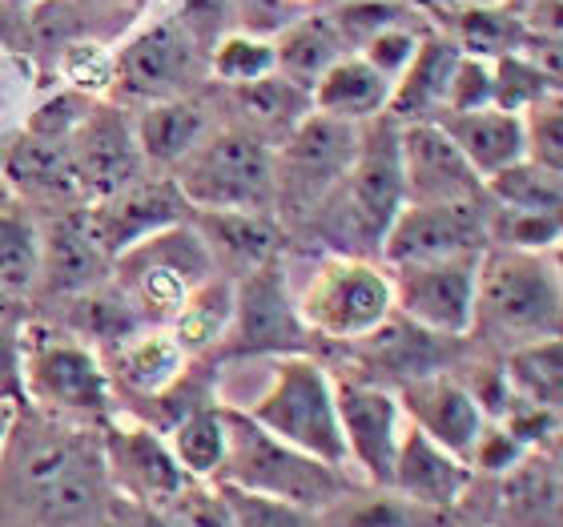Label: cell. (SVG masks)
<instances>
[{
  "mask_svg": "<svg viewBox=\"0 0 563 527\" xmlns=\"http://www.w3.org/2000/svg\"><path fill=\"white\" fill-rule=\"evenodd\" d=\"M402 165H399V125L383 118L366 121L358 153L339 186L318 201L310 226L334 254L346 259H378L390 222L402 210Z\"/></svg>",
  "mask_w": 563,
  "mask_h": 527,
  "instance_id": "6da1fadb",
  "label": "cell"
},
{
  "mask_svg": "<svg viewBox=\"0 0 563 527\" xmlns=\"http://www.w3.org/2000/svg\"><path fill=\"white\" fill-rule=\"evenodd\" d=\"M225 431H230L225 463L213 480L222 487L282 499V504L306 507V512H330L334 504H342L346 495L363 487L351 471L327 468V463L278 443L274 435L262 431L258 422H250L246 410L234 407V403H225Z\"/></svg>",
  "mask_w": 563,
  "mask_h": 527,
  "instance_id": "7a4b0ae2",
  "label": "cell"
},
{
  "mask_svg": "<svg viewBox=\"0 0 563 527\" xmlns=\"http://www.w3.org/2000/svg\"><path fill=\"white\" fill-rule=\"evenodd\" d=\"M242 410L250 415V422H258L262 431L274 435L278 443L294 447V451H302V455L318 459L327 468L351 471L339 427V403H334V378L310 354L274 359L271 383Z\"/></svg>",
  "mask_w": 563,
  "mask_h": 527,
  "instance_id": "3957f363",
  "label": "cell"
},
{
  "mask_svg": "<svg viewBox=\"0 0 563 527\" xmlns=\"http://www.w3.org/2000/svg\"><path fill=\"white\" fill-rule=\"evenodd\" d=\"M21 387L36 415L57 422L93 427L118 410L101 354L57 327H29L21 334Z\"/></svg>",
  "mask_w": 563,
  "mask_h": 527,
  "instance_id": "277c9868",
  "label": "cell"
},
{
  "mask_svg": "<svg viewBox=\"0 0 563 527\" xmlns=\"http://www.w3.org/2000/svg\"><path fill=\"white\" fill-rule=\"evenodd\" d=\"M487 339L507 342V351L528 342L560 339V274L540 254L487 250L475 286V322Z\"/></svg>",
  "mask_w": 563,
  "mask_h": 527,
  "instance_id": "5b68a950",
  "label": "cell"
},
{
  "mask_svg": "<svg viewBox=\"0 0 563 527\" xmlns=\"http://www.w3.org/2000/svg\"><path fill=\"white\" fill-rule=\"evenodd\" d=\"M174 186L189 210H274V145L246 125H225L194 145L174 165Z\"/></svg>",
  "mask_w": 563,
  "mask_h": 527,
  "instance_id": "8992f818",
  "label": "cell"
},
{
  "mask_svg": "<svg viewBox=\"0 0 563 527\" xmlns=\"http://www.w3.org/2000/svg\"><path fill=\"white\" fill-rule=\"evenodd\" d=\"M294 310L310 334H322L327 342H363L395 315L390 274L375 259L330 254L318 262Z\"/></svg>",
  "mask_w": 563,
  "mask_h": 527,
  "instance_id": "52a82bcc",
  "label": "cell"
},
{
  "mask_svg": "<svg viewBox=\"0 0 563 527\" xmlns=\"http://www.w3.org/2000/svg\"><path fill=\"white\" fill-rule=\"evenodd\" d=\"M113 274H118V290L137 306L145 322L169 327L189 294L198 290L201 282H210L218 270H213L210 250L198 238L194 222H181L125 250L113 262Z\"/></svg>",
  "mask_w": 563,
  "mask_h": 527,
  "instance_id": "ba28073f",
  "label": "cell"
},
{
  "mask_svg": "<svg viewBox=\"0 0 563 527\" xmlns=\"http://www.w3.org/2000/svg\"><path fill=\"white\" fill-rule=\"evenodd\" d=\"M363 125L306 113L274 150V210L282 218H310L318 201L339 186L358 153Z\"/></svg>",
  "mask_w": 563,
  "mask_h": 527,
  "instance_id": "9c48e42d",
  "label": "cell"
},
{
  "mask_svg": "<svg viewBox=\"0 0 563 527\" xmlns=\"http://www.w3.org/2000/svg\"><path fill=\"white\" fill-rule=\"evenodd\" d=\"M310 330L286 298V270L282 259L266 262L262 270L234 282V315L225 327L213 359L234 363V359H286V354H306Z\"/></svg>",
  "mask_w": 563,
  "mask_h": 527,
  "instance_id": "30bf717a",
  "label": "cell"
},
{
  "mask_svg": "<svg viewBox=\"0 0 563 527\" xmlns=\"http://www.w3.org/2000/svg\"><path fill=\"white\" fill-rule=\"evenodd\" d=\"M483 254L439 262H411L387 266L390 298L411 327L439 334V339H467L475 322V286H479Z\"/></svg>",
  "mask_w": 563,
  "mask_h": 527,
  "instance_id": "8fae6325",
  "label": "cell"
},
{
  "mask_svg": "<svg viewBox=\"0 0 563 527\" xmlns=\"http://www.w3.org/2000/svg\"><path fill=\"white\" fill-rule=\"evenodd\" d=\"M101 463L113 495L130 504L169 507L194 483L177 468L165 435L153 422L118 415V410L101 422Z\"/></svg>",
  "mask_w": 563,
  "mask_h": 527,
  "instance_id": "7c38bea8",
  "label": "cell"
},
{
  "mask_svg": "<svg viewBox=\"0 0 563 527\" xmlns=\"http://www.w3.org/2000/svg\"><path fill=\"white\" fill-rule=\"evenodd\" d=\"M492 250V198L446 201V206H402L383 238V266L463 259Z\"/></svg>",
  "mask_w": 563,
  "mask_h": 527,
  "instance_id": "4fadbf2b",
  "label": "cell"
},
{
  "mask_svg": "<svg viewBox=\"0 0 563 527\" xmlns=\"http://www.w3.org/2000/svg\"><path fill=\"white\" fill-rule=\"evenodd\" d=\"M334 403H339V427L351 471L363 487L387 492L402 431H407L399 395L390 387H378V383L342 378V383H334Z\"/></svg>",
  "mask_w": 563,
  "mask_h": 527,
  "instance_id": "5bb4252c",
  "label": "cell"
},
{
  "mask_svg": "<svg viewBox=\"0 0 563 527\" xmlns=\"http://www.w3.org/2000/svg\"><path fill=\"white\" fill-rule=\"evenodd\" d=\"M471 487L487 499L483 507L459 512V519L483 527H563V475L552 451H528L504 475H475Z\"/></svg>",
  "mask_w": 563,
  "mask_h": 527,
  "instance_id": "9a60e30c",
  "label": "cell"
},
{
  "mask_svg": "<svg viewBox=\"0 0 563 527\" xmlns=\"http://www.w3.org/2000/svg\"><path fill=\"white\" fill-rule=\"evenodd\" d=\"M69 162L85 206L137 186L141 174H145V157H141L137 138H133V121L113 106H93L81 130L69 138Z\"/></svg>",
  "mask_w": 563,
  "mask_h": 527,
  "instance_id": "2e32d148",
  "label": "cell"
},
{
  "mask_svg": "<svg viewBox=\"0 0 563 527\" xmlns=\"http://www.w3.org/2000/svg\"><path fill=\"white\" fill-rule=\"evenodd\" d=\"M402 206H446V201H487L483 177L463 162L434 121L399 125Z\"/></svg>",
  "mask_w": 563,
  "mask_h": 527,
  "instance_id": "e0dca14e",
  "label": "cell"
},
{
  "mask_svg": "<svg viewBox=\"0 0 563 527\" xmlns=\"http://www.w3.org/2000/svg\"><path fill=\"white\" fill-rule=\"evenodd\" d=\"M189 213L194 210L181 198V189L174 186V177H162V182H145L141 177L137 186L85 206V222H89V234L97 238V246L118 262L125 250H133L145 238L162 234L169 226L189 222Z\"/></svg>",
  "mask_w": 563,
  "mask_h": 527,
  "instance_id": "ac0fdd59",
  "label": "cell"
},
{
  "mask_svg": "<svg viewBox=\"0 0 563 527\" xmlns=\"http://www.w3.org/2000/svg\"><path fill=\"white\" fill-rule=\"evenodd\" d=\"M399 407L407 415L415 431H422L431 443L446 447L451 455H459L463 463L471 459L475 443H479L483 427H487V415L475 403V395L467 391V383L446 371H434V375H422L402 383L399 391Z\"/></svg>",
  "mask_w": 563,
  "mask_h": 527,
  "instance_id": "d6986e66",
  "label": "cell"
},
{
  "mask_svg": "<svg viewBox=\"0 0 563 527\" xmlns=\"http://www.w3.org/2000/svg\"><path fill=\"white\" fill-rule=\"evenodd\" d=\"M198 77V45L181 21H157L118 53V85L141 101L181 97Z\"/></svg>",
  "mask_w": 563,
  "mask_h": 527,
  "instance_id": "ffe728a7",
  "label": "cell"
},
{
  "mask_svg": "<svg viewBox=\"0 0 563 527\" xmlns=\"http://www.w3.org/2000/svg\"><path fill=\"white\" fill-rule=\"evenodd\" d=\"M41 238V266H36V282L45 286V294H60V298H81V294L106 286L113 274V259L97 246V238L89 234L85 222V206L77 210H57V218H48L45 226H36Z\"/></svg>",
  "mask_w": 563,
  "mask_h": 527,
  "instance_id": "44dd1931",
  "label": "cell"
},
{
  "mask_svg": "<svg viewBox=\"0 0 563 527\" xmlns=\"http://www.w3.org/2000/svg\"><path fill=\"white\" fill-rule=\"evenodd\" d=\"M475 471L463 463L459 455H451L446 447L431 443L422 431H415L407 422L399 443V455H395V471H390V487L399 499L431 512V516H455L463 495H467Z\"/></svg>",
  "mask_w": 563,
  "mask_h": 527,
  "instance_id": "7402d4cb",
  "label": "cell"
},
{
  "mask_svg": "<svg viewBox=\"0 0 563 527\" xmlns=\"http://www.w3.org/2000/svg\"><path fill=\"white\" fill-rule=\"evenodd\" d=\"M0 182L12 189V198L45 201L53 210H77L85 206L77 174L69 162V145L60 141H41L33 133H16L12 141L0 145Z\"/></svg>",
  "mask_w": 563,
  "mask_h": 527,
  "instance_id": "603a6c76",
  "label": "cell"
},
{
  "mask_svg": "<svg viewBox=\"0 0 563 527\" xmlns=\"http://www.w3.org/2000/svg\"><path fill=\"white\" fill-rule=\"evenodd\" d=\"M101 363L109 371V383H113V395L125 391V395L137 398H162L165 391H174L186 371L194 366L181 347L174 342V334L165 327H141L137 334H130L125 342L109 347L101 354Z\"/></svg>",
  "mask_w": 563,
  "mask_h": 527,
  "instance_id": "cb8c5ba5",
  "label": "cell"
},
{
  "mask_svg": "<svg viewBox=\"0 0 563 527\" xmlns=\"http://www.w3.org/2000/svg\"><path fill=\"white\" fill-rule=\"evenodd\" d=\"M189 222L210 250V262L222 278L238 282L278 259V226L271 213H234V210H194Z\"/></svg>",
  "mask_w": 563,
  "mask_h": 527,
  "instance_id": "d4e9b609",
  "label": "cell"
},
{
  "mask_svg": "<svg viewBox=\"0 0 563 527\" xmlns=\"http://www.w3.org/2000/svg\"><path fill=\"white\" fill-rule=\"evenodd\" d=\"M434 125L451 138V145L463 153V162L483 182L528 157V150H523V118L504 113L495 106L475 109V113H439Z\"/></svg>",
  "mask_w": 563,
  "mask_h": 527,
  "instance_id": "484cf974",
  "label": "cell"
},
{
  "mask_svg": "<svg viewBox=\"0 0 563 527\" xmlns=\"http://www.w3.org/2000/svg\"><path fill=\"white\" fill-rule=\"evenodd\" d=\"M459 57H463V48L455 41H446V36H419L411 65L399 73V81L390 89L387 118L395 125H419V121L439 118Z\"/></svg>",
  "mask_w": 563,
  "mask_h": 527,
  "instance_id": "4316f807",
  "label": "cell"
},
{
  "mask_svg": "<svg viewBox=\"0 0 563 527\" xmlns=\"http://www.w3.org/2000/svg\"><path fill=\"white\" fill-rule=\"evenodd\" d=\"M390 89H395V81L383 77L375 65H366L363 57H342L310 89V113L351 121V125H366V121L387 113Z\"/></svg>",
  "mask_w": 563,
  "mask_h": 527,
  "instance_id": "83f0119b",
  "label": "cell"
},
{
  "mask_svg": "<svg viewBox=\"0 0 563 527\" xmlns=\"http://www.w3.org/2000/svg\"><path fill=\"white\" fill-rule=\"evenodd\" d=\"M165 443L174 451L177 468L186 471L189 480L213 483L218 471L225 463V443H230V431H225V403L218 398H206L198 407H189L181 419H174L165 427Z\"/></svg>",
  "mask_w": 563,
  "mask_h": 527,
  "instance_id": "f1b7e54d",
  "label": "cell"
},
{
  "mask_svg": "<svg viewBox=\"0 0 563 527\" xmlns=\"http://www.w3.org/2000/svg\"><path fill=\"white\" fill-rule=\"evenodd\" d=\"M206 113L198 101L169 97V101H150L133 121V138L145 157V165H169L174 169L201 138H206Z\"/></svg>",
  "mask_w": 563,
  "mask_h": 527,
  "instance_id": "f546056e",
  "label": "cell"
},
{
  "mask_svg": "<svg viewBox=\"0 0 563 527\" xmlns=\"http://www.w3.org/2000/svg\"><path fill=\"white\" fill-rule=\"evenodd\" d=\"M342 57H346V41H342L339 24L330 17H306L274 41L278 77L290 81L294 89H302V94H310L322 81V73Z\"/></svg>",
  "mask_w": 563,
  "mask_h": 527,
  "instance_id": "4dcf8cb0",
  "label": "cell"
},
{
  "mask_svg": "<svg viewBox=\"0 0 563 527\" xmlns=\"http://www.w3.org/2000/svg\"><path fill=\"white\" fill-rule=\"evenodd\" d=\"M230 315H234V282L213 274L210 282H201L198 290L189 294L186 306L177 310L165 330L174 334V342L189 359H201V354L218 351V342L230 327Z\"/></svg>",
  "mask_w": 563,
  "mask_h": 527,
  "instance_id": "1f68e13d",
  "label": "cell"
},
{
  "mask_svg": "<svg viewBox=\"0 0 563 527\" xmlns=\"http://www.w3.org/2000/svg\"><path fill=\"white\" fill-rule=\"evenodd\" d=\"M504 383H507L511 403L560 410V403H563V347H560V339L528 342V347L507 351Z\"/></svg>",
  "mask_w": 563,
  "mask_h": 527,
  "instance_id": "d6a6232c",
  "label": "cell"
},
{
  "mask_svg": "<svg viewBox=\"0 0 563 527\" xmlns=\"http://www.w3.org/2000/svg\"><path fill=\"white\" fill-rule=\"evenodd\" d=\"M234 94H238V109L246 113L242 125H246L250 133H258L262 141H271V145L286 138V133L310 113V94L294 89L290 81H282L278 73L258 85L234 89Z\"/></svg>",
  "mask_w": 563,
  "mask_h": 527,
  "instance_id": "836d02e7",
  "label": "cell"
},
{
  "mask_svg": "<svg viewBox=\"0 0 563 527\" xmlns=\"http://www.w3.org/2000/svg\"><path fill=\"white\" fill-rule=\"evenodd\" d=\"M483 189H487L495 210H511V213H560V201H563L560 174L528 162V157L507 165L504 174L487 177Z\"/></svg>",
  "mask_w": 563,
  "mask_h": 527,
  "instance_id": "e575fe53",
  "label": "cell"
},
{
  "mask_svg": "<svg viewBox=\"0 0 563 527\" xmlns=\"http://www.w3.org/2000/svg\"><path fill=\"white\" fill-rule=\"evenodd\" d=\"M560 94V77L548 73L540 61L523 57V53H511V57H499L492 73V106L504 109V113H528L536 101Z\"/></svg>",
  "mask_w": 563,
  "mask_h": 527,
  "instance_id": "d590c367",
  "label": "cell"
},
{
  "mask_svg": "<svg viewBox=\"0 0 563 527\" xmlns=\"http://www.w3.org/2000/svg\"><path fill=\"white\" fill-rule=\"evenodd\" d=\"M36 266H41V238L36 222L9 206L0 210V290L24 294L36 286Z\"/></svg>",
  "mask_w": 563,
  "mask_h": 527,
  "instance_id": "8d00e7d4",
  "label": "cell"
},
{
  "mask_svg": "<svg viewBox=\"0 0 563 527\" xmlns=\"http://www.w3.org/2000/svg\"><path fill=\"white\" fill-rule=\"evenodd\" d=\"M210 65H213V77L222 85H230V89H246V85H258L278 73L274 41L250 33H234L225 36L222 45H213Z\"/></svg>",
  "mask_w": 563,
  "mask_h": 527,
  "instance_id": "74e56055",
  "label": "cell"
},
{
  "mask_svg": "<svg viewBox=\"0 0 563 527\" xmlns=\"http://www.w3.org/2000/svg\"><path fill=\"white\" fill-rule=\"evenodd\" d=\"M57 69L69 89L85 97H106L118 89V53L106 41H73L57 53Z\"/></svg>",
  "mask_w": 563,
  "mask_h": 527,
  "instance_id": "f35d334b",
  "label": "cell"
},
{
  "mask_svg": "<svg viewBox=\"0 0 563 527\" xmlns=\"http://www.w3.org/2000/svg\"><path fill=\"white\" fill-rule=\"evenodd\" d=\"M463 48L471 57H511L528 45V29L511 12H492V9H471L463 17Z\"/></svg>",
  "mask_w": 563,
  "mask_h": 527,
  "instance_id": "ab89813d",
  "label": "cell"
},
{
  "mask_svg": "<svg viewBox=\"0 0 563 527\" xmlns=\"http://www.w3.org/2000/svg\"><path fill=\"white\" fill-rule=\"evenodd\" d=\"M222 495H225V507H230V527H327L322 512H306V507L238 492V487H222Z\"/></svg>",
  "mask_w": 563,
  "mask_h": 527,
  "instance_id": "60d3db41",
  "label": "cell"
},
{
  "mask_svg": "<svg viewBox=\"0 0 563 527\" xmlns=\"http://www.w3.org/2000/svg\"><path fill=\"white\" fill-rule=\"evenodd\" d=\"M523 118V150H528V162L543 165V169H552L560 174V162H563V109H560V94L543 97L528 113H519Z\"/></svg>",
  "mask_w": 563,
  "mask_h": 527,
  "instance_id": "b9f144b4",
  "label": "cell"
},
{
  "mask_svg": "<svg viewBox=\"0 0 563 527\" xmlns=\"http://www.w3.org/2000/svg\"><path fill=\"white\" fill-rule=\"evenodd\" d=\"M93 97L77 94V89H60L53 94L48 101L33 109V118L24 125V133H33L41 141H60V145H69V138L85 125V118L93 113Z\"/></svg>",
  "mask_w": 563,
  "mask_h": 527,
  "instance_id": "7bdbcfd3",
  "label": "cell"
},
{
  "mask_svg": "<svg viewBox=\"0 0 563 527\" xmlns=\"http://www.w3.org/2000/svg\"><path fill=\"white\" fill-rule=\"evenodd\" d=\"M177 527H230V507L218 483H189L174 504L165 507Z\"/></svg>",
  "mask_w": 563,
  "mask_h": 527,
  "instance_id": "ee69618b",
  "label": "cell"
},
{
  "mask_svg": "<svg viewBox=\"0 0 563 527\" xmlns=\"http://www.w3.org/2000/svg\"><path fill=\"white\" fill-rule=\"evenodd\" d=\"M492 106V69L475 57H459L451 85H446L443 113H475Z\"/></svg>",
  "mask_w": 563,
  "mask_h": 527,
  "instance_id": "f6af8a7d",
  "label": "cell"
},
{
  "mask_svg": "<svg viewBox=\"0 0 563 527\" xmlns=\"http://www.w3.org/2000/svg\"><path fill=\"white\" fill-rule=\"evenodd\" d=\"M402 12H407V9L390 4V0H351V4H346L339 17H330V21L339 24L342 41L366 45L375 33H383V29H390V24H399Z\"/></svg>",
  "mask_w": 563,
  "mask_h": 527,
  "instance_id": "bcb514c9",
  "label": "cell"
},
{
  "mask_svg": "<svg viewBox=\"0 0 563 527\" xmlns=\"http://www.w3.org/2000/svg\"><path fill=\"white\" fill-rule=\"evenodd\" d=\"M415 48H419V36L407 33V29H399V24H390V29L375 33L363 48H358V57H363L366 65H375L383 77L399 81V73L411 65Z\"/></svg>",
  "mask_w": 563,
  "mask_h": 527,
  "instance_id": "7dc6e473",
  "label": "cell"
},
{
  "mask_svg": "<svg viewBox=\"0 0 563 527\" xmlns=\"http://www.w3.org/2000/svg\"><path fill=\"white\" fill-rule=\"evenodd\" d=\"M113 527H177L165 507H145L113 495Z\"/></svg>",
  "mask_w": 563,
  "mask_h": 527,
  "instance_id": "c3c4849f",
  "label": "cell"
},
{
  "mask_svg": "<svg viewBox=\"0 0 563 527\" xmlns=\"http://www.w3.org/2000/svg\"><path fill=\"white\" fill-rule=\"evenodd\" d=\"M16 415H21V403H16V398H9V395H0V463H4V451H9Z\"/></svg>",
  "mask_w": 563,
  "mask_h": 527,
  "instance_id": "681fc988",
  "label": "cell"
},
{
  "mask_svg": "<svg viewBox=\"0 0 563 527\" xmlns=\"http://www.w3.org/2000/svg\"><path fill=\"white\" fill-rule=\"evenodd\" d=\"M443 527H483V524H471V519H459V516H446Z\"/></svg>",
  "mask_w": 563,
  "mask_h": 527,
  "instance_id": "f907efd6",
  "label": "cell"
},
{
  "mask_svg": "<svg viewBox=\"0 0 563 527\" xmlns=\"http://www.w3.org/2000/svg\"><path fill=\"white\" fill-rule=\"evenodd\" d=\"M9 206H12V189L0 182V210H9Z\"/></svg>",
  "mask_w": 563,
  "mask_h": 527,
  "instance_id": "816d5d0a",
  "label": "cell"
},
{
  "mask_svg": "<svg viewBox=\"0 0 563 527\" xmlns=\"http://www.w3.org/2000/svg\"><path fill=\"white\" fill-rule=\"evenodd\" d=\"M290 4H306V0H290Z\"/></svg>",
  "mask_w": 563,
  "mask_h": 527,
  "instance_id": "f5cc1de1",
  "label": "cell"
}]
</instances>
